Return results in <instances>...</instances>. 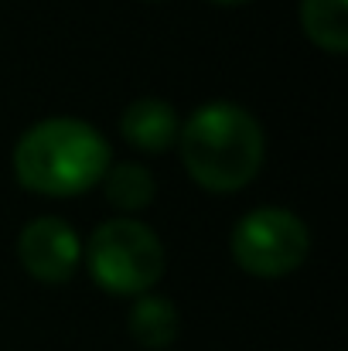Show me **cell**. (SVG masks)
<instances>
[{
  "instance_id": "1",
  "label": "cell",
  "mask_w": 348,
  "mask_h": 351,
  "mask_svg": "<svg viewBox=\"0 0 348 351\" xmlns=\"http://www.w3.org/2000/svg\"><path fill=\"white\" fill-rule=\"evenodd\" d=\"M110 167L106 136L79 117H45L14 143L17 178L45 195H72L96 184Z\"/></svg>"
},
{
  "instance_id": "2",
  "label": "cell",
  "mask_w": 348,
  "mask_h": 351,
  "mask_svg": "<svg viewBox=\"0 0 348 351\" xmlns=\"http://www.w3.org/2000/svg\"><path fill=\"white\" fill-rule=\"evenodd\" d=\"M178 147L188 171L216 188L232 191L246 184L263 164V126L246 106L229 99L202 103L178 130Z\"/></svg>"
},
{
  "instance_id": "3",
  "label": "cell",
  "mask_w": 348,
  "mask_h": 351,
  "mask_svg": "<svg viewBox=\"0 0 348 351\" xmlns=\"http://www.w3.org/2000/svg\"><path fill=\"white\" fill-rule=\"evenodd\" d=\"M89 269L116 293L147 290L164 273V242L137 219H106L89 235Z\"/></svg>"
},
{
  "instance_id": "4",
  "label": "cell",
  "mask_w": 348,
  "mask_h": 351,
  "mask_svg": "<svg viewBox=\"0 0 348 351\" xmlns=\"http://www.w3.org/2000/svg\"><path fill=\"white\" fill-rule=\"evenodd\" d=\"M311 235L297 212L280 205H259L232 226V256L239 266L259 276H280L308 256Z\"/></svg>"
},
{
  "instance_id": "5",
  "label": "cell",
  "mask_w": 348,
  "mask_h": 351,
  "mask_svg": "<svg viewBox=\"0 0 348 351\" xmlns=\"http://www.w3.org/2000/svg\"><path fill=\"white\" fill-rule=\"evenodd\" d=\"M17 252H21V263L38 280L58 283V280H69V273L76 269L82 256V242L62 215H38L21 229Z\"/></svg>"
},
{
  "instance_id": "6",
  "label": "cell",
  "mask_w": 348,
  "mask_h": 351,
  "mask_svg": "<svg viewBox=\"0 0 348 351\" xmlns=\"http://www.w3.org/2000/svg\"><path fill=\"white\" fill-rule=\"evenodd\" d=\"M119 130H123V136L130 143H137L143 150H164L167 143L178 140L181 123H178V113H174V106L167 99H161V96H140V99H133L123 110Z\"/></svg>"
},
{
  "instance_id": "7",
  "label": "cell",
  "mask_w": 348,
  "mask_h": 351,
  "mask_svg": "<svg viewBox=\"0 0 348 351\" xmlns=\"http://www.w3.org/2000/svg\"><path fill=\"white\" fill-rule=\"evenodd\" d=\"M130 335L147 345V348H164L178 338V328H181V317H178V307L171 297L164 293H140L137 304L130 307Z\"/></svg>"
},
{
  "instance_id": "8",
  "label": "cell",
  "mask_w": 348,
  "mask_h": 351,
  "mask_svg": "<svg viewBox=\"0 0 348 351\" xmlns=\"http://www.w3.org/2000/svg\"><path fill=\"white\" fill-rule=\"evenodd\" d=\"M301 21H304V31L318 45L332 51H342L348 45L345 0H301Z\"/></svg>"
},
{
  "instance_id": "9",
  "label": "cell",
  "mask_w": 348,
  "mask_h": 351,
  "mask_svg": "<svg viewBox=\"0 0 348 351\" xmlns=\"http://www.w3.org/2000/svg\"><path fill=\"white\" fill-rule=\"evenodd\" d=\"M103 188L106 198L119 208H143L154 198V174L137 160H119L116 167H106Z\"/></svg>"
},
{
  "instance_id": "10",
  "label": "cell",
  "mask_w": 348,
  "mask_h": 351,
  "mask_svg": "<svg viewBox=\"0 0 348 351\" xmlns=\"http://www.w3.org/2000/svg\"><path fill=\"white\" fill-rule=\"evenodd\" d=\"M219 3H242V0H219Z\"/></svg>"
}]
</instances>
